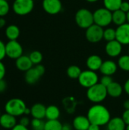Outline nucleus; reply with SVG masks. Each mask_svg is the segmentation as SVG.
Instances as JSON below:
<instances>
[{"instance_id":"obj_1","label":"nucleus","mask_w":129,"mask_h":130,"mask_svg":"<svg viewBox=\"0 0 129 130\" xmlns=\"http://www.w3.org/2000/svg\"><path fill=\"white\" fill-rule=\"evenodd\" d=\"M87 117L90 123L98 125L100 127L107 125L112 118L109 110L100 104H94L91 106L87 110Z\"/></svg>"},{"instance_id":"obj_2","label":"nucleus","mask_w":129,"mask_h":130,"mask_svg":"<svg viewBox=\"0 0 129 130\" xmlns=\"http://www.w3.org/2000/svg\"><path fill=\"white\" fill-rule=\"evenodd\" d=\"M86 95L90 102L94 104H100L106 98L108 93L106 87L98 82L97 84L87 88Z\"/></svg>"},{"instance_id":"obj_3","label":"nucleus","mask_w":129,"mask_h":130,"mask_svg":"<svg viewBox=\"0 0 129 130\" xmlns=\"http://www.w3.org/2000/svg\"><path fill=\"white\" fill-rule=\"evenodd\" d=\"M25 102L21 98H11L5 104V111L15 117H21L24 115V111L27 108Z\"/></svg>"},{"instance_id":"obj_4","label":"nucleus","mask_w":129,"mask_h":130,"mask_svg":"<svg viewBox=\"0 0 129 130\" xmlns=\"http://www.w3.org/2000/svg\"><path fill=\"white\" fill-rule=\"evenodd\" d=\"M75 22L81 28L87 29L94 24V14L87 8H81L75 14Z\"/></svg>"},{"instance_id":"obj_5","label":"nucleus","mask_w":129,"mask_h":130,"mask_svg":"<svg viewBox=\"0 0 129 130\" xmlns=\"http://www.w3.org/2000/svg\"><path fill=\"white\" fill-rule=\"evenodd\" d=\"M93 14L94 24L102 27H107L113 22L112 11H110L105 7L97 9Z\"/></svg>"},{"instance_id":"obj_6","label":"nucleus","mask_w":129,"mask_h":130,"mask_svg":"<svg viewBox=\"0 0 129 130\" xmlns=\"http://www.w3.org/2000/svg\"><path fill=\"white\" fill-rule=\"evenodd\" d=\"M33 8V0H14L12 4L13 11L20 16H24L30 14Z\"/></svg>"},{"instance_id":"obj_7","label":"nucleus","mask_w":129,"mask_h":130,"mask_svg":"<svg viewBox=\"0 0 129 130\" xmlns=\"http://www.w3.org/2000/svg\"><path fill=\"white\" fill-rule=\"evenodd\" d=\"M78 80L81 86L87 89L99 82V77L96 72L87 69L82 71Z\"/></svg>"},{"instance_id":"obj_8","label":"nucleus","mask_w":129,"mask_h":130,"mask_svg":"<svg viewBox=\"0 0 129 130\" xmlns=\"http://www.w3.org/2000/svg\"><path fill=\"white\" fill-rule=\"evenodd\" d=\"M23 47L17 40H8L5 43L6 56L11 59H17L23 55Z\"/></svg>"},{"instance_id":"obj_9","label":"nucleus","mask_w":129,"mask_h":130,"mask_svg":"<svg viewBox=\"0 0 129 130\" xmlns=\"http://www.w3.org/2000/svg\"><path fill=\"white\" fill-rule=\"evenodd\" d=\"M103 31L104 30L102 27L94 24L86 29L85 36L89 42L96 43L103 39Z\"/></svg>"},{"instance_id":"obj_10","label":"nucleus","mask_w":129,"mask_h":130,"mask_svg":"<svg viewBox=\"0 0 129 130\" xmlns=\"http://www.w3.org/2000/svg\"><path fill=\"white\" fill-rule=\"evenodd\" d=\"M43 8L49 14H57L62 8V5L60 0H43Z\"/></svg>"},{"instance_id":"obj_11","label":"nucleus","mask_w":129,"mask_h":130,"mask_svg":"<svg viewBox=\"0 0 129 130\" xmlns=\"http://www.w3.org/2000/svg\"><path fill=\"white\" fill-rule=\"evenodd\" d=\"M116 40L122 45H129V24L125 23L116 29Z\"/></svg>"},{"instance_id":"obj_12","label":"nucleus","mask_w":129,"mask_h":130,"mask_svg":"<svg viewBox=\"0 0 129 130\" xmlns=\"http://www.w3.org/2000/svg\"><path fill=\"white\" fill-rule=\"evenodd\" d=\"M105 50L106 54L110 57L119 56L122 50V44H121L117 40L107 42Z\"/></svg>"},{"instance_id":"obj_13","label":"nucleus","mask_w":129,"mask_h":130,"mask_svg":"<svg viewBox=\"0 0 129 130\" xmlns=\"http://www.w3.org/2000/svg\"><path fill=\"white\" fill-rule=\"evenodd\" d=\"M17 124V117L5 113L0 117V126L5 129H12Z\"/></svg>"},{"instance_id":"obj_14","label":"nucleus","mask_w":129,"mask_h":130,"mask_svg":"<svg viewBox=\"0 0 129 130\" xmlns=\"http://www.w3.org/2000/svg\"><path fill=\"white\" fill-rule=\"evenodd\" d=\"M90 124L88 117L84 115L75 117L72 122V126L75 130H87Z\"/></svg>"},{"instance_id":"obj_15","label":"nucleus","mask_w":129,"mask_h":130,"mask_svg":"<svg viewBox=\"0 0 129 130\" xmlns=\"http://www.w3.org/2000/svg\"><path fill=\"white\" fill-rule=\"evenodd\" d=\"M118 64H116L113 60H106L103 62V64L100 69V72L103 75H114L118 69Z\"/></svg>"},{"instance_id":"obj_16","label":"nucleus","mask_w":129,"mask_h":130,"mask_svg":"<svg viewBox=\"0 0 129 130\" xmlns=\"http://www.w3.org/2000/svg\"><path fill=\"white\" fill-rule=\"evenodd\" d=\"M15 66L17 69L21 72H26L27 70L31 69L33 66L29 56L22 55L17 59H15Z\"/></svg>"},{"instance_id":"obj_17","label":"nucleus","mask_w":129,"mask_h":130,"mask_svg":"<svg viewBox=\"0 0 129 130\" xmlns=\"http://www.w3.org/2000/svg\"><path fill=\"white\" fill-rule=\"evenodd\" d=\"M46 107L40 103L34 104L30 107V115L33 118L43 120L46 117Z\"/></svg>"},{"instance_id":"obj_18","label":"nucleus","mask_w":129,"mask_h":130,"mask_svg":"<svg viewBox=\"0 0 129 130\" xmlns=\"http://www.w3.org/2000/svg\"><path fill=\"white\" fill-rule=\"evenodd\" d=\"M103 62V61L102 60L101 57L98 55H91L87 58L86 61V65L88 69L96 72L97 70H100Z\"/></svg>"},{"instance_id":"obj_19","label":"nucleus","mask_w":129,"mask_h":130,"mask_svg":"<svg viewBox=\"0 0 129 130\" xmlns=\"http://www.w3.org/2000/svg\"><path fill=\"white\" fill-rule=\"evenodd\" d=\"M106 89L108 95L114 98H119L124 91V88L122 85L114 81L108 87H106Z\"/></svg>"},{"instance_id":"obj_20","label":"nucleus","mask_w":129,"mask_h":130,"mask_svg":"<svg viewBox=\"0 0 129 130\" xmlns=\"http://www.w3.org/2000/svg\"><path fill=\"white\" fill-rule=\"evenodd\" d=\"M106 126L108 130H125L126 124L122 117H115L110 119Z\"/></svg>"},{"instance_id":"obj_21","label":"nucleus","mask_w":129,"mask_h":130,"mask_svg":"<svg viewBox=\"0 0 129 130\" xmlns=\"http://www.w3.org/2000/svg\"><path fill=\"white\" fill-rule=\"evenodd\" d=\"M41 76L42 75L38 72V71L36 70V69L34 66V67H32L31 69H30L29 70H27L25 72L24 79H25V82L27 84L34 85L40 80Z\"/></svg>"},{"instance_id":"obj_22","label":"nucleus","mask_w":129,"mask_h":130,"mask_svg":"<svg viewBox=\"0 0 129 130\" xmlns=\"http://www.w3.org/2000/svg\"><path fill=\"white\" fill-rule=\"evenodd\" d=\"M5 34L8 40H17L20 36V29L15 24H10L5 28Z\"/></svg>"},{"instance_id":"obj_23","label":"nucleus","mask_w":129,"mask_h":130,"mask_svg":"<svg viewBox=\"0 0 129 130\" xmlns=\"http://www.w3.org/2000/svg\"><path fill=\"white\" fill-rule=\"evenodd\" d=\"M112 16H113V22L117 26L124 24L127 21V14L120 9L113 11Z\"/></svg>"},{"instance_id":"obj_24","label":"nucleus","mask_w":129,"mask_h":130,"mask_svg":"<svg viewBox=\"0 0 129 130\" xmlns=\"http://www.w3.org/2000/svg\"><path fill=\"white\" fill-rule=\"evenodd\" d=\"M61 112L59 108L56 105H49L46 107V119L47 120H59Z\"/></svg>"},{"instance_id":"obj_25","label":"nucleus","mask_w":129,"mask_h":130,"mask_svg":"<svg viewBox=\"0 0 129 130\" xmlns=\"http://www.w3.org/2000/svg\"><path fill=\"white\" fill-rule=\"evenodd\" d=\"M62 104L68 113H73L78 105V101L73 97H67L62 101Z\"/></svg>"},{"instance_id":"obj_26","label":"nucleus","mask_w":129,"mask_h":130,"mask_svg":"<svg viewBox=\"0 0 129 130\" xmlns=\"http://www.w3.org/2000/svg\"><path fill=\"white\" fill-rule=\"evenodd\" d=\"M122 2V0H103V5L106 8L113 12L120 8Z\"/></svg>"},{"instance_id":"obj_27","label":"nucleus","mask_w":129,"mask_h":130,"mask_svg":"<svg viewBox=\"0 0 129 130\" xmlns=\"http://www.w3.org/2000/svg\"><path fill=\"white\" fill-rule=\"evenodd\" d=\"M81 72H82V71H81V68L75 65L70 66L67 69V71H66L67 75L70 78H72V79H78Z\"/></svg>"},{"instance_id":"obj_28","label":"nucleus","mask_w":129,"mask_h":130,"mask_svg":"<svg viewBox=\"0 0 129 130\" xmlns=\"http://www.w3.org/2000/svg\"><path fill=\"white\" fill-rule=\"evenodd\" d=\"M62 123L59 120H46L45 122L44 130H62Z\"/></svg>"},{"instance_id":"obj_29","label":"nucleus","mask_w":129,"mask_h":130,"mask_svg":"<svg viewBox=\"0 0 129 130\" xmlns=\"http://www.w3.org/2000/svg\"><path fill=\"white\" fill-rule=\"evenodd\" d=\"M118 66L125 72H129V54L121 56L118 60Z\"/></svg>"},{"instance_id":"obj_30","label":"nucleus","mask_w":129,"mask_h":130,"mask_svg":"<svg viewBox=\"0 0 129 130\" xmlns=\"http://www.w3.org/2000/svg\"><path fill=\"white\" fill-rule=\"evenodd\" d=\"M103 39L107 42L116 40V30L114 28L108 27L103 31Z\"/></svg>"},{"instance_id":"obj_31","label":"nucleus","mask_w":129,"mask_h":130,"mask_svg":"<svg viewBox=\"0 0 129 130\" xmlns=\"http://www.w3.org/2000/svg\"><path fill=\"white\" fill-rule=\"evenodd\" d=\"M29 57H30L32 63L33 65H35V66L38 65V64H40L42 60H43V55H42V53L40 51H37V50L31 52L29 54Z\"/></svg>"},{"instance_id":"obj_32","label":"nucleus","mask_w":129,"mask_h":130,"mask_svg":"<svg viewBox=\"0 0 129 130\" xmlns=\"http://www.w3.org/2000/svg\"><path fill=\"white\" fill-rule=\"evenodd\" d=\"M30 126L32 130H44L45 122L40 119L33 118L30 122Z\"/></svg>"},{"instance_id":"obj_33","label":"nucleus","mask_w":129,"mask_h":130,"mask_svg":"<svg viewBox=\"0 0 129 130\" xmlns=\"http://www.w3.org/2000/svg\"><path fill=\"white\" fill-rule=\"evenodd\" d=\"M10 11V5L8 1L0 0V17H5Z\"/></svg>"},{"instance_id":"obj_34","label":"nucleus","mask_w":129,"mask_h":130,"mask_svg":"<svg viewBox=\"0 0 129 130\" xmlns=\"http://www.w3.org/2000/svg\"><path fill=\"white\" fill-rule=\"evenodd\" d=\"M113 82V78L110 75H103L100 80V83H101L105 87H108Z\"/></svg>"},{"instance_id":"obj_35","label":"nucleus","mask_w":129,"mask_h":130,"mask_svg":"<svg viewBox=\"0 0 129 130\" xmlns=\"http://www.w3.org/2000/svg\"><path fill=\"white\" fill-rule=\"evenodd\" d=\"M30 122H31V120L26 115L25 116H21L20 120H19V124H21L22 126H27V127L30 126Z\"/></svg>"},{"instance_id":"obj_36","label":"nucleus","mask_w":129,"mask_h":130,"mask_svg":"<svg viewBox=\"0 0 129 130\" xmlns=\"http://www.w3.org/2000/svg\"><path fill=\"white\" fill-rule=\"evenodd\" d=\"M6 56L5 52V43L0 40V61H2Z\"/></svg>"},{"instance_id":"obj_37","label":"nucleus","mask_w":129,"mask_h":130,"mask_svg":"<svg viewBox=\"0 0 129 130\" xmlns=\"http://www.w3.org/2000/svg\"><path fill=\"white\" fill-rule=\"evenodd\" d=\"M6 73V69H5V66L4 65V63L2 62V61H0V80L4 79L5 75Z\"/></svg>"},{"instance_id":"obj_38","label":"nucleus","mask_w":129,"mask_h":130,"mask_svg":"<svg viewBox=\"0 0 129 130\" xmlns=\"http://www.w3.org/2000/svg\"><path fill=\"white\" fill-rule=\"evenodd\" d=\"M122 118L123 119L124 122L125 123L126 125L129 124V109L128 110H125V111L122 113Z\"/></svg>"},{"instance_id":"obj_39","label":"nucleus","mask_w":129,"mask_h":130,"mask_svg":"<svg viewBox=\"0 0 129 130\" xmlns=\"http://www.w3.org/2000/svg\"><path fill=\"white\" fill-rule=\"evenodd\" d=\"M120 10H122V11L127 13L129 11V2H122L120 6Z\"/></svg>"},{"instance_id":"obj_40","label":"nucleus","mask_w":129,"mask_h":130,"mask_svg":"<svg viewBox=\"0 0 129 130\" xmlns=\"http://www.w3.org/2000/svg\"><path fill=\"white\" fill-rule=\"evenodd\" d=\"M35 68L36 69V70L38 71V72L43 76L45 73V67L41 65V64H38V65H36L35 66Z\"/></svg>"},{"instance_id":"obj_41","label":"nucleus","mask_w":129,"mask_h":130,"mask_svg":"<svg viewBox=\"0 0 129 130\" xmlns=\"http://www.w3.org/2000/svg\"><path fill=\"white\" fill-rule=\"evenodd\" d=\"M7 88V83L4 79L0 80V93L4 92Z\"/></svg>"},{"instance_id":"obj_42","label":"nucleus","mask_w":129,"mask_h":130,"mask_svg":"<svg viewBox=\"0 0 129 130\" xmlns=\"http://www.w3.org/2000/svg\"><path fill=\"white\" fill-rule=\"evenodd\" d=\"M11 130H30L28 129V127L27 126H22L19 123H17L12 129Z\"/></svg>"},{"instance_id":"obj_43","label":"nucleus","mask_w":129,"mask_h":130,"mask_svg":"<svg viewBox=\"0 0 129 130\" xmlns=\"http://www.w3.org/2000/svg\"><path fill=\"white\" fill-rule=\"evenodd\" d=\"M123 88H124V91L129 96V78L127 79L126 82H125Z\"/></svg>"},{"instance_id":"obj_44","label":"nucleus","mask_w":129,"mask_h":130,"mask_svg":"<svg viewBox=\"0 0 129 130\" xmlns=\"http://www.w3.org/2000/svg\"><path fill=\"white\" fill-rule=\"evenodd\" d=\"M73 126L69 123H64L62 124V130H72Z\"/></svg>"},{"instance_id":"obj_45","label":"nucleus","mask_w":129,"mask_h":130,"mask_svg":"<svg viewBox=\"0 0 129 130\" xmlns=\"http://www.w3.org/2000/svg\"><path fill=\"white\" fill-rule=\"evenodd\" d=\"M87 130H101L100 129V126H98V125H96V124H93L91 123L88 128Z\"/></svg>"},{"instance_id":"obj_46","label":"nucleus","mask_w":129,"mask_h":130,"mask_svg":"<svg viewBox=\"0 0 129 130\" xmlns=\"http://www.w3.org/2000/svg\"><path fill=\"white\" fill-rule=\"evenodd\" d=\"M6 24V21L4 17H0V29L3 28Z\"/></svg>"},{"instance_id":"obj_47","label":"nucleus","mask_w":129,"mask_h":130,"mask_svg":"<svg viewBox=\"0 0 129 130\" xmlns=\"http://www.w3.org/2000/svg\"><path fill=\"white\" fill-rule=\"evenodd\" d=\"M123 107L125 110H128L129 109V99H127L124 101L123 103Z\"/></svg>"},{"instance_id":"obj_48","label":"nucleus","mask_w":129,"mask_h":130,"mask_svg":"<svg viewBox=\"0 0 129 130\" xmlns=\"http://www.w3.org/2000/svg\"><path fill=\"white\" fill-rule=\"evenodd\" d=\"M24 115H26V116L30 115V108H28V107L26 108V110L24 111Z\"/></svg>"},{"instance_id":"obj_49","label":"nucleus","mask_w":129,"mask_h":130,"mask_svg":"<svg viewBox=\"0 0 129 130\" xmlns=\"http://www.w3.org/2000/svg\"><path fill=\"white\" fill-rule=\"evenodd\" d=\"M86 1H87L88 2H91V3H93V2H97L98 0H86Z\"/></svg>"},{"instance_id":"obj_50","label":"nucleus","mask_w":129,"mask_h":130,"mask_svg":"<svg viewBox=\"0 0 129 130\" xmlns=\"http://www.w3.org/2000/svg\"><path fill=\"white\" fill-rule=\"evenodd\" d=\"M126 14H127V23H128L129 24V11L128 12H127Z\"/></svg>"},{"instance_id":"obj_51","label":"nucleus","mask_w":129,"mask_h":130,"mask_svg":"<svg viewBox=\"0 0 129 130\" xmlns=\"http://www.w3.org/2000/svg\"><path fill=\"white\" fill-rule=\"evenodd\" d=\"M125 130H129V124H128V125H126V127H125Z\"/></svg>"},{"instance_id":"obj_52","label":"nucleus","mask_w":129,"mask_h":130,"mask_svg":"<svg viewBox=\"0 0 129 130\" xmlns=\"http://www.w3.org/2000/svg\"><path fill=\"white\" fill-rule=\"evenodd\" d=\"M1 115H2V114H1V111H0V117H1Z\"/></svg>"},{"instance_id":"obj_53","label":"nucleus","mask_w":129,"mask_h":130,"mask_svg":"<svg viewBox=\"0 0 129 130\" xmlns=\"http://www.w3.org/2000/svg\"><path fill=\"white\" fill-rule=\"evenodd\" d=\"M128 54H129V48H128Z\"/></svg>"},{"instance_id":"obj_54","label":"nucleus","mask_w":129,"mask_h":130,"mask_svg":"<svg viewBox=\"0 0 129 130\" xmlns=\"http://www.w3.org/2000/svg\"><path fill=\"white\" fill-rule=\"evenodd\" d=\"M33 1H36V0H33Z\"/></svg>"},{"instance_id":"obj_55","label":"nucleus","mask_w":129,"mask_h":130,"mask_svg":"<svg viewBox=\"0 0 129 130\" xmlns=\"http://www.w3.org/2000/svg\"><path fill=\"white\" fill-rule=\"evenodd\" d=\"M6 1H8V0H6Z\"/></svg>"},{"instance_id":"obj_56","label":"nucleus","mask_w":129,"mask_h":130,"mask_svg":"<svg viewBox=\"0 0 129 130\" xmlns=\"http://www.w3.org/2000/svg\"><path fill=\"white\" fill-rule=\"evenodd\" d=\"M106 130H108V129H106Z\"/></svg>"}]
</instances>
